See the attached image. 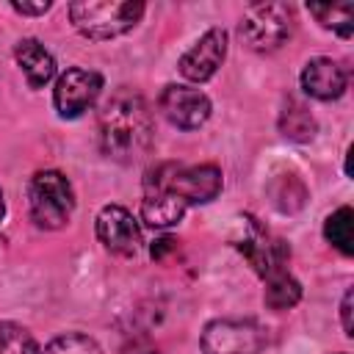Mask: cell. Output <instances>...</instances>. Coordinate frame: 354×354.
Returning <instances> with one entry per match:
<instances>
[{
  "instance_id": "6da1fadb",
  "label": "cell",
  "mask_w": 354,
  "mask_h": 354,
  "mask_svg": "<svg viewBox=\"0 0 354 354\" xmlns=\"http://www.w3.org/2000/svg\"><path fill=\"white\" fill-rule=\"evenodd\" d=\"M155 138L152 111L133 88H116L100 111V147L111 160H141Z\"/></svg>"
},
{
  "instance_id": "7a4b0ae2",
  "label": "cell",
  "mask_w": 354,
  "mask_h": 354,
  "mask_svg": "<svg viewBox=\"0 0 354 354\" xmlns=\"http://www.w3.org/2000/svg\"><path fill=\"white\" fill-rule=\"evenodd\" d=\"M144 3L138 0H77L69 6V19L86 39L105 41L138 25Z\"/></svg>"
},
{
  "instance_id": "3957f363",
  "label": "cell",
  "mask_w": 354,
  "mask_h": 354,
  "mask_svg": "<svg viewBox=\"0 0 354 354\" xmlns=\"http://www.w3.org/2000/svg\"><path fill=\"white\" fill-rule=\"evenodd\" d=\"M28 207H30V218L36 227L61 230L72 218V210H75L72 183L55 169L36 171L28 183Z\"/></svg>"
},
{
  "instance_id": "277c9868",
  "label": "cell",
  "mask_w": 354,
  "mask_h": 354,
  "mask_svg": "<svg viewBox=\"0 0 354 354\" xmlns=\"http://www.w3.org/2000/svg\"><path fill=\"white\" fill-rule=\"evenodd\" d=\"M293 30V8L288 3H257L249 6L241 19V39L254 53H274L285 44Z\"/></svg>"
},
{
  "instance_id": "5b68a950",
  "label": "cell",
  "mask_w": 354,
  "mask_h": 354,
  "mask_svg": "<svg viewBox=\"0 0 354 354\" xmlns=\"http://www.w3.org/2000/svg\"><path fill=\"white\" fill-rule=\"evenodd\" d=\"M147 177L174 191L185 205H205L216 199L221 191V169L213 163H199V166L160 163Z\"/></svg>"
},
{
  "instance_id": "8992f818",
  "label": "cell",
  "mask_w": 354,
  "mask_h": 354,
  "mask_svg": "<svg viewBox=\"0 0 354 354\" xmlns=\"http://www.w3.org/2000/svg\"><path fill=\"white\" fill-rule=\"evenodd\" d=\"M202 354H260L266 332L249 318H218L202 332Z\"/></svg>"
},
{
  "instance_id": "52a82bcc",
  "label": "cell",
  "mask_w": 354,
  "mask_h": 354,
  "mask_svg": "<svg viewBox=\"0 0 354 354\" xmlns=\"http://www.w3.org/2000/svg\"><path fill=\"white\" fill-rule=\"evenodd\" d=\"M100 91H102V75L100 72L72 66L58 77L55 91H53V102L64 119H75L97 102Z\"/></svg>"
},
{
  "instance_id": "ba28073f",
  "label": "cell",
  "mask_w": 354,
  "mask_h": 354,
  "mask_svg": "<svg viewBox=\"0 0 354 354\" xmlns=\"http://www.w3.org/2000/svg\"><path fill=\"white\" fill-rule=\"evenodd\" d=\"M97 238L111 254H119V257H133L141 246L138 221L122 205H105L97 213Z\"/></svg>"
},
{
  "instance_id": "9c48e42d",
  "label": "cell",
  "mask_w": 354,
  "mask_h": 354,
  "mask_svg": "<svg viewBox=\"0 0 354 354\" xmlns=\"http://www.w3.org/2000/svg\"><path fill=\"white\" fill-rule=\"evenodd\" d=\"M160 113L180 130H196L210 116V100L191 86H166L160 91Z\"/></svg>"
},
{
  "instance_id": "30bf717a",
  "label": "cell",
  "mask_w": 354,
  "mask_h": 354,
  "mask_svg": "<svg viewBox=\"0 0 354 354\" xmlns=\"http://www.w3.org/2000/svg\"><path fill=\"white\" fill-rule=\"evenodd\" d=\"M238 249L246 254V260L254 266V271L260 277H271L277 271H285L282 266L290 257L288 243L279 241V238H274V235H268L263 227L254 224V218H246L243 238L238 241Z\"/></svg>"
},
{
  "instance_id": "8fae6325",
  "label": "cell",
  "mask_w": 354,
  "mask_h": 354,
  "mask_svg": "<svg viewBox=\"0 0 354 354\" xmlns=\"http://www.w3.org/2000/svg\"><path fill=\"white\" fill-rule=\"evenodd\" d=\"M227 55V33L221 28H210L183 58H180V72L185 80L194 83H205L216 75V69L221 66Z\"/></svg>"
},
{
  "instance_id": "7c38bea8",
  "label": "cell",
  "mask_w": 354,
  "mask_h": 354,
  "mask_svg": "<svg viewBox=\"0 0 354 354\" xmlns=\"http://www.w3.org/2000/svg\"><path fill=\"white\" fill-rule=\"evenodd\" d=\"M188 205L174 194L169 191L166 185L155 183V180H144V199H141V218L155 227V230H166L171 224H177L183 216H185Z\"/></svg>"
},
{
  "instance_id": "4fadbf2b",
  "label": "cell",
  "mask_w": 354,
  "mask_h": 354,
  "mask_svg": "<svg viewBox=\"0 0 354 354\" xmlns=\"http://www.w3.org/2000/svg\"><path fill=\"white\" fill-rule=\"evenodd\" d=\"M301 88L315 100H337L346 91V72L332 58H313L301 72Z\"/></svg>"
},
{
  "instance_id": "5bb4252c",
  "label": "cell",
  "mask_w": 354,
  "mask_h": 354,
  "mask_svg": "<svg viewBox=\"0 0 354 354\" xmlns=\"http://www.w3.org/2000/svg\"><path fill=\"white\" fill-rule=\"evenodd\" d=\"M14 55H17V64L22 66L30 88H41V86H47L53 80L55 61H53V55L36 39H22L17 44V50H14Z\"/></svg>"
},
{
  "instance_id": "9a60e30c",
  "label": "cell",
  "mask_w": 354,
  "mask_h": 354,
  "mask_svg": "<svg viewBox=\"0 0 354 354\" xmlns=\"http://www.w3.org/2000/svg\"><path fill=\"white\" fill-rule=\"evenodd\" d=\"M279 130L285 138L304 144V141H313V136H315V119L301 100L288 97L279 111Z\"/></svg>"
},
{
  "instance_id": "2e32d148",
  "label": "cell",
  "mask_w": 354,
  "mask_h": 354,
  "mask_svg": "<svg viewBox=\"0 0 354 354\" xmlns=\"http://www.w3.org/2000/svg\"><path fill=\"white\" fill-rule=\"evenodd\" d=\"M299 299H301V285L288 271H277L266 277V304L271 310H290L293 304H299Z\"/></svg>"
},
{
  "instance_id": "e0dca14e",
  "label": "cell",
  "mask_w": 354,
  "mask_h": 354,
  "mask_svg": "<svg viewBox=\"0 0 354 354\" xmlns=\"http://www.w3.org/2000/svg\"><path fill=\"white\" fill-rule=\"evenodd\" d=\"M324 235L326 241L340 249L343 254H354V213L351 207H337L326 224H324Z\"/></svg>"
},
{
  "instance_id": "ac0fdd59",
  "label": "cell",
  "mask_w": 354,
  "mask_h": 354,
  "mask_svg": "<svg viewBox=\"0 0 354 354\" xmlns=\"http://www.w3.org/2000/svg\"><path fill=\"white\" fill-rule=\"evenodd\" d=\"M0 354H41V348L25 326L14 321H3L0 324Z\"/></svg>"
},
{
  "instance_id": "d6986e66",
  "label": "cell",
  "mask_w": 354,
  "mask_h": 354,
  "mask_svg": "<svg viewBox=\"0 0 354 354\" xmlns=\"http://www.w3.org/2000/svg\"><path fill=\"white\" fill-rule=\"evenodd\" d=\"M310 14L329 30H337L340 36H351L354 30V6H310Z\"/></svg>"
},
{
  "instance_id": "ffe728a7",
  "label": "cell",
  "mask_w": 354,
  "mask_h": 354,
  "mask_svg": "<svg viewBox=\"0 0 354 354\" xmlns=\"http://www.w3.org/2000/svg\"><path fill=\"white\" fill-rule=\"evenodd\" d=\"M41 354H102L97 340L88 337V335H80V332H66V335H58L53 337Z\"/></svg>"
},
{
  "instance_id": "44dd1931",
  "label": "cell",
  "mask_w": 354,
  "mask_h": 354,
  "mask_svg": "<svg viewBox=\"0 0 354 354\" xmlns=\"http://www.w3.org/2000/svg\"><path fill=\"white\" fill-rule=\"evenodd\" d=\"M299 183V177L296 174H282V177H277V183L271 185V194H274V205L279 207V210H299L301 205H304V196H296V194H290V185H296Z\"/></svg>"
},
{
  "instance_id": "7402d4cb",
  "label": "cell",
  "mask_w": 354,
  "mask_h": 354,
  "mask_svg": "<svg viewBox=\"0 0 354 354\" xmlns=\"http://www.w3.org/2000/svg\"><path fill=\"white\" fill-rule=\"evenodd\" d=\"M122 354H158V346L149 337H133L124 343Z\"/></svg>"
},
{
  "instance_id": "603a6c76",
  "label": "cell",
  "mask_w": 354,
  "mask_h": 354,
  "mask_svg": "<svg viewBox=\"0 0 354 354\" xmlns=\"http://www.w3.org/2000/svg\"><path fill=\"white\" fill-rule=\"evenodd\" d=\"M11 8L19 11V14H44L50 8V0H39V3H25V0L19 3V0H14Z\"/></svg>"
},
{
  "instance_id": "cb8c5ba5",
  "label": "cell",
  "mask_w": 354,
  "mask_h": 354,
  "mask_svg": "<svg viewBox=\"0 0 354 354\" xmlns=\"http://www.w3.org/2000/svg\"><path fill=\"white\" fill-rule=\"evenodd\" d=\"M340 318H343V329H346V335L351 337V335H354V324H351V290H346V296H343Z\"/></svg>"
},
{
  "instance_id": "d4e9b609",
  "label": "cell",
  "mask_w": 354,
  "mask_h": 354,
  "mask_svg": "<svg viewBox=\"0 0 354 354\" xmlns=\"http://www.w3.org/2000/svg\"><path fill=\"white\" fill-rule=\"evenodd\" d=\"M3 213H6V202H3V191H0V218H3Z\"/></svg>"
}]
</instances>
